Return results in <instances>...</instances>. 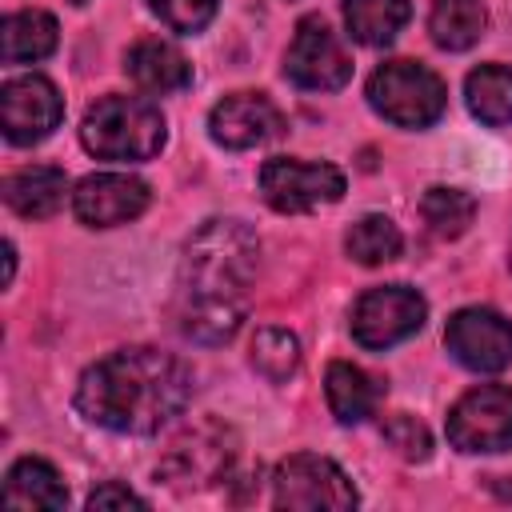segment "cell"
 Listing matches in <instances>:
<instances>
[{
  "label": "cell",
  "mask_w": 512,
  "mask_h": 512,
  "mask_svg": "<svg viewBox=\"0 0 512 512\" xmlns=\"http://www.w3.org/2000/svg\"><path fill=\"white\" fill-rule=\"evenodd\" d=\"M260 268V240L244 220L216 216L200 224L176 276V328L196 344H224L248 312V288Z\"/></svg>",
  "instance_id": "6da1fadb"
},
{
  "label": "cell",
  "mask_w": 512,
  "mask_h": 512,
  "mask_svg": "<svg viewBox=\"0 0 512 512\" xmlns=\"http://www.w3.org/2000/svg\"><path fill=\"white\" fill-rule=\"evenodd\" d=\"M192 400V372L156 348H120L84 368L76 408L108 432L148 436L172 424Z\"/></svg>",
  "instance_id": "7a4b0ae2"
},
{
  "label": "cell",
  "mask_w": 512,
  "mask_h": 512,
  "mask_svg": "<svg viewBox=\"0 0 512 512\" xmlns=\"http://www.w3.org/2000/svg\"><path fill=\"white\" fill-rule=\"evenodd\" d=\"M164 136V116L144 96H100L80 120V140L100 160H152Z\"/></svg>",
  "instance_id": "3957f363"
},
{
  "label": "cell",
  "mask_w": 512,
  "mask_h": 512,
  "mask_svg": "<svg viewBox=\"0 0 512 512\" xmlns=\"http://www.w3.org/2000/svg\"><path fill=\"white\" fill-rule=\"evenodd\" d=\"M444 100V80L416 60H388L368 76V104L400 128H428L440 120Z\"/></svg>",
  "instance_id": "277c9868"
},
{
  "label": "cell",
  "mask_w": 512,
  "mask_h": 512,
  "mask_svg": "<svg viewBox=\"0 0 512 512\" xmlns=\"http://www.w3.org/2000/svg\"><path fill=\"white\" fill-rule=\"evenodd\" d=\"M272 500H276V508H304V512L332 508V512H344V508H356V488H352V480L344 476V468L336 460L316 456V452H296V456L276 464Z\"/></svg>",
  "instance_id": "5b68a950"
},
{
  "label": "cell",
  "mask_w": 512,
  "mask_h": 512,
  "mask_svg": "<svg viewBox=\"0 0 512 512\" xmlns=\"http://www.w3.org/2000/svg\"><path fill=\"white\" fill-rule=\"evenodd\" d=\"M428 320V300L408 288V284H384V288H368L356 308H352V336L364 348H392L400 340H408L412 332H420V324Z\"/></svg>",
  "instance_id": "8992f818"
},
{
  "label": "cell",
  "mask_w": 512,
  "mask_h": 512,
  "mask_svg": "<svg viewBox=\"0 0 512 512\" xmlns=\"http://www.w3.org/2000/svg\"><path fill=\"white\" fill-rule=\"evenodd\" d=\"M260 196L276 212H312L344 196V172L324 160H268L260 168Z\"/></svg>",
  "instance_id": "52a82bcc"
},
{
  "label": "cell",
  "mask_w": 512,
  "mask_h": 512,
  "mask_svg": "<svg viewBox=\"0 0 512 512\" xmlns=\"http://www.w3.org/2000/svg\"><path fill=\"white\" fill-rule=\"evenodd\" d=\"M448 440L460 452L512 448V388L480 384V388L464 392L448 412Z\"/></svg>",
  "instance_id": "ba28073f"
},
{
  "label": "cell",
  "mask_w": 512,
  "mask_h": 512,
  "mask_svg": "<svg viewBox=\"0 0 512 512\" xmlns=\"http://www.w3.org/2000/svg\"><path fill=\"white\" fill-rule=\"evenodd\" d=\"M284 76L312 92H332V88L348 84L352 60H348L340 36L320 16H304L296 24V36L284 52Z\"/></svg>",
  "instance_id": "9c48e42d"
},
{
  "label": "cell",
  "mask_w": 512,
  "mask_h": 512,
  "mask_svg": "<svg viewBox=\"0 0 512 512\" xmlns=\"http://www.w3.org/2000/svg\"><path fill=\"white\" fill-rule=\"evenodd\" d=\"M444 344L456 364L472 372H500L512 360V320L492 308H460L444 328Z\"/></svg>",
  "instance_id": "30bf717a"
},
{
  "label": "cell",
  "mask_w": 512,
  "mask_h": 512,
  "mask_svg": "<svg viewBox=\"0 0 512 512\" xmlns=\"http://www.w3.org/2000/svg\"><path fill=\"white\" fill-rule=\"evenodd\" d=\"M232 444H236V440H232L228 428H220V424H200V428L184 432V436L168 448V456H164V464H160V476H164L172 488H204V484H216V480H224L228 468H232V456H236Z\"/></svg>",
  "instance_id": "8fae6325"
},
{
  "label": "cell",
  "mask_w": 512,
  "mask_h": 512,
  "mask_svg": "<svg viewBox=\"0 0 512 512\" xmlns=\"http://www.w3.org/2000/svg\"><path fill=\"white\" fill-rule=\"evenodd\" d=\"M64 116V100L48 76H16L0 88V128L12 144L44 140Z\"/></svg>",
  "instance_id": "7c38bea8"
},
{
  "label": "cell",
  "mask_w": 512,
  "mask_h": 512,
  "mask_svg": "<svg viewBox=\"0 0 512 512\" xmlns=\"http://www.w3.org/2000/svg\"><path fill=\"white\" fill-rule=\"evenodd\" d=\"M148 208V184L128 172H92L72 192V212L88 228H116Z\"/></svg>",
  "instance_id": "4fadbf2b"
},
{
  "label": "cell",
  "mask_w": 512,
  "mask_h": 512,
  "mask_svg": "<svg viewBox=\"0 0 512 512\" xmlns=\"http://www.w3.org/2000/svg\"><path fill=\"white\" fill-rule=\"evenodd\" d=\"M208 132L216 144L240 152L276 140L284 132V116L264 92H232L208 112Z\"/></svg>",
  "instance_id": "5bb4252c"
},
{
  "label": "cell",
  "mask_w": 512,
  "mask_h": 512,
  "mask_svg": "<svg viewBox=\"0 0 512 512\" xmlns=\"http://www.w3.org/2000/svg\"><path fill=\"white\" fill-rule=\"evenodd\" d=\"M124 72L132 76L136 88L152 92V96H164V92H180L192 84V64L188 56L172 44V40H160V36H148V40H136L124 56Z\"/></svg>",
  "instance_id": "9a60e30c"
},
{
  "label": "cell",
  "mask_w": 512,
  "mask_h": 512,
  "mask_svg": "<svg viewBox=\"0 0 512 512\" xmlns=\"http://www.w3.org/2000/svg\"><path fill=\"white\" fill-rule=\"evenodd\" d=\"M4 504L20 512H56L68 504V488L48 460L24 456L4 476Z\"/></svg>",
  "instance_id": "2e32d148"
},
{
  "label": "cell",
  "mask_w": 512,
  "mask_h": 512,
  "mask_svg": "<svg viewBox=\"0 0 512 512\" xmlns=\"http://www.w3.org/2000/svg\"><path fill=\"white\" fill-rule=\"evenodd\" d=\"M64 196H68V176L52 164H32L4 180V204L24 220H44L60 212Z\"/></svg>",
  "instance_id": "e0dca14e"
},
{
  "label": "cell",
  "mask_w": 512,
  "mask_h": 512,
  "mask_svg": "<svg viewBox=\"0 0 512 512\" xmlns=\"http://www.w3.org/2000/svg\"><path fill=\"white\" fill-rule=\"evenodd\" d=\"M324 392H328V408L340 424H360L376 412V400H380V384L348 364V360H332L328 364V376H324Z\"/></svg>",
  "instance_id": "ac0fdd59"
},
{
  "label": "cell",
  "mask_w": 512,
  "mask_h": 512,
  "mask_svg": "<svg viewBox=\"0 0 512 512\" xmlns=\"http://www.w3.org/2000/svg\"><path fill=\"white\" fill-rule=\"evenodd\" d=\"M56 20L40 8H24V12H12L4 16V28H0V52L8 64H32V60H44L52 48H56Z\"/></svg>",
  "instance_id": "d6986e66"
},
{
  "label": "cell",
  "mask_w": 512,
  "mask_h": 512,
  "mask_svg": "<svg viewBox=\"0 0 512 512\" xmlns=\"http://www.w3.org/2000/svg\"><path fill=\"white\" fill-rule=\"evenodd\" d=\"M412 4L408 0H344V20H348V36L380 48L392 44L396 32L408 24Z\"/></svg>",
  "instance_id": "ffe728a7"
},
{
  "label": "cell",
  "mask_w": 512,
  "mask_h": 512,
  "mask_svg": "<svg viewBox=\"0 0 512 512\" xmlns=\"http://www.w3.org/2000/svg\"><path fill=\"white\" fill-rule=\"evenodd\" d=\"M484 24H488L484 0H436L428 12V32L448 52L472 48L484 36Z\"/></svg>",
  "instance_id": "44dd1931"
},
{
  "label": "cell",
  "mask_w": 512,
  "mask_h": 512,
  "mask_svg": "<svg viewBox=\"0 0 512 512\" xmlns=\"http://www.w3.org/2000/svg\"><path fill=\"white\" fill-rule=\"evenodd\" d=\"M468 108L480 124H512V68L508 64H480L464 80Z\"/></svg>",
  "instance_id": "7402d4cb"
},
{
  "label": "cell",
  "mask_w": 512,
  "mask_h": 512,
  "mask_svg": "<svg viewBox=\"0 0 512 512\" xmlns=\"http://www.w3.org/2000/svg\"><path fill=\"white\" fill-rule=\"evenodd\" d=\"M344 248H348V256L356 260V264H388V260H396L400 256V248H404V240H400V228L388 220V216H360L352 228H348V236H344Z\"/></svg>",
  "instance_id": "603a6c76"
},
{
  "label": "cell",
  "mask_w": 512,
  "mask_h": 512,
  "mask_svg": "<svg viewBox=\"0 0 512 512\" xmlns=\"http://www.w3.org/2000/svg\"><path fill=\"white\" fill-rule=\"evenodd\" d=\"M420 216L424 224L440 236V240H456L472 228L476 220V200L460 188H428L420 200Z\"/></svg>",
  "instance_id": "cb8c5ba5"
},
{
  "label": "cell",
  "mask_w": 512,
  "mask_h": 512,
  "mask_svg": "<svg viewBox=\"0 0 512 512\" xmlns=\"http://www.w3.org/2000/svg\"><path fill=\"white\" fill-rule=\"evenodd\" d=\"M252 368L272 380V384H284L296 368H300V340L284 328H260L252 336Z\"/></svg>",
  "instance_id": "d4e9b609"
},
{
  "label": "cell",
  "mask_w": 512,
  "mask_h": 512,
  "mask_svg": "<svg viewBox=\"0 0 512 512\" xmlns=\"http://www.w3.org/2000/svg\"><path fill=\"white\" fill-rule=\"evenodd\" d=\"M220 0H148V8L172 28V32H200L216 16Z\"/></svg>",
  "instance_id": "484cf974"
},
{
  "label": "cell",
  "mask_w": 512,
  "mask_h": 512,
  "mask_svg": "<svg viewBox=\"0 0 512 512\" xmlns=\"http://www.w3.org/2000/svg\"><path fill=\"white\" fill-rule=\"evenodd\" d=\"M384 440H388L404 460H428V452H432L428 428H424L416 416H408V412L384 420Z\"/></svg>",
  "instance_id": "4316f807"
},
{
  "label": "cell",
  "mask_w": 512,
  "mask_h": 512,
  "mask_svg": "<svg viewBox=\"0 0 512 512\" xmlns=\"http://www.w3.org/2000/svg\"><path fill=\"white\" fill-rule=\"evenodd\" d=\"M88 508L92 512H104V508H148V504L132 488H124V484H104V488H96L88 496Z\"/></svg>",
  "instance_id": "83f0119b"
},
{
  "label": "cell",
  "mask_w": 512,
  "mask_h": 512,
  "mask_svg": "<svg viewBox=\"0 0 512 512\" xmlns=\"http://www.w3.org/2000/svg\"><path fill=\"white\" fill-rule=\"evenodd\" d=\"M12 272H16V248L12 240H4V284H12Z\"/></svg>",
  "instance_id": "f1b7e54d"
},
{
  "label": "cell",
  "mask_w": 512,
  "mask_h": 512,
  "mask_svg": "<svg viewBox=\"0 0 512 512\" xmlns=\"http://www.w3.org/2000/svg\"><path fill=\"white\" fill-rule=\"evenodd\" d=\"M68 4H76V8H80V4H88V0H68Z\"/></svg>",
  "instance_id": "f546056e"
}]
</instances>
